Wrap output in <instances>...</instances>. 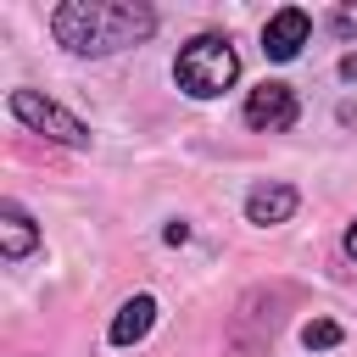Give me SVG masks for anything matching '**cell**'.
<instances>
[{
	"label": "cell",
	"mask_w": 357,
	"mask_h": 357,
	"mask_svg": "<svg viewBox=\"0 0 357 357\" xmlns=\"http://www.w3.org/2000/svg\"><path fill=\"white\" fill-rule=\"evenodd\" d=\"M307 33H312L307 11L284 6V11H273V17H268V28H262V50H268L273 61H290V56H296V50L307 45Z\"/></svg>",
	"instance_id": "cell-5"
},
{
	"label": "cell",
	"mask_w": 357,
	"mask_h": 357,
	"mask_svg": "<svg viewBox=\"0 0 357 357\" xmlns=\"http://www.w3.org/2000/svg\"><path fill=\"white\" fill-rule=\"evenodd\" d=\"M156 324V301L151 296H134V301H123L117 307V318H112V346H134V340H145V329Z\"/></svg>",
	"instance_id": "cell-7"
},
{
	"label": "cell",
	"mask_w": 357,
	"mask_h": 357,
	"mask_svg": "<svg viewBox=\"0 0 357 357\" xmlns=\"http://www.w3.org/2000/svg\"><path fill=\"white\" fill-rule=\"evenodd\" d=\"M173 78H178V89H190L195 100H212V95H223V89L240 78V56L229 50V39L201 33V39H190V45L178 50Z\"/></svg>",
	"instance_id": "cell-2"
},
{
	"label": "cell",
	"mask_w": 357,
	"mask_h": 357,
	"mask_svg": "<svg viewBox=\"0 0 357 357\" xmlns=\"http://www.w3.org/2000/svg\"><path fill=\"white\" fill-rule=\"evenodd\" d=\"M335 28H340V33H357V6H340V11H335Z\"/></svg>",
	"instance_id": "cell-10"
},
{
	"label": "cell",
	"mask_w": 357,
	"mask_h": 357,
	"mask_svg": "<svg viewBox=\"0 0 357 357\" xmlns=\"http://www.w3.org/2000/svg\"><path fill=\"white\" fill-rule=\"evenodd\" d=\"M290 212H296V190L290 184H257L245 195V218L251 223H284Z\"/></svg>",
	"instance_id": "cell-6"
},
{
	"label": "cell",
	"mask_w": 357,
	"mask_h": 357,
	"mask_svg": "<svg viewBox=\"0 0 357 357\" xmlns=\"http://www.w3.org/2000/svg\"><path fill=\"white\" fill-rule=\"evenodd\" d=\"M346 257H351V262H357V223H351V229H346Z\"/></svg>",
	"instance_id": "cell-11"
},
{
	"label": "cell",
	"mask_w": 357,
	"mask_h": 357,
	"mask_svg": "<svg viewBox=\"0 0 357 357\" xmlns=\"http://www.w3.org/2000/svg\"><path fill=\"white\" fill-rule=\"evenodd\" d=\"M301 346H307V351H329V346H340V324H335V318H312V324L301 329Z\"/></svg>",
	"instance_id": "cell-9"
},
{
	"label": "cell",
	"mask_w": 357,
	"mask_h": 357,
	"mask_svg": "<svg viewBox=\"0 0 357 357\" xmlns=\"http://www.w3.org/2000/svg\"><path fill=\"white\" fill-rule=\"evenodd\" d=\"M11 112H17L33 134H45V139H61V145H89V128H84L73 112H61L56 100L33 95V89H11Z\"/></svg>",
	"instance_id": "cell-3"
},
{
	"label": "cell",
	"mask_w": 357,
	"mask_h": 357,
	"mask_svg": "<svg viewBox=\"0 0 357 357\" xmlns=\"http://www.w3.org/2000/svg\"><path fill=\"white\" fill-rule=\"evenodd\" d=\"M245 123H251L257 134H284V128L296 123V95H290V84H257V89L245 95Z\"/></svg>",
	"instance_id": "cell-4"
},
{
	"label": "cell",
	"mask_w": 357,
	"mask_h": 357,
	"mask_svg": "<svg viewBox=\"0 0 357 357\" xmlns=\"http://www.w3.org/2000/svg\"><path fill=\"white\" fill-rule=\"evenodd\" d=\"M0 234H6L0 245H6V257H11V262H17V257H28V251H33V240H39V234H33V223H28V212H22L17 201H6V206H0Z\"/></svg>",
	"instance_id": "cell-8"
},
{
	"label": "cell",
	"mask_w": 357,
	"mask_h": 357,
	"mask_svg": "<svg viewBox=\"0 0 357 357\" xmlns=\"http://www.w3.org/2000/svg\"><path fill=\"white\" fill-rule=\"evenodd\" d=\"M50 28L78 56H112L123 45H139L156 28V11L128 6V0H67V6H56Z\"/></svg>",
	"instance_id": "cell-1"
}]
</instances>
